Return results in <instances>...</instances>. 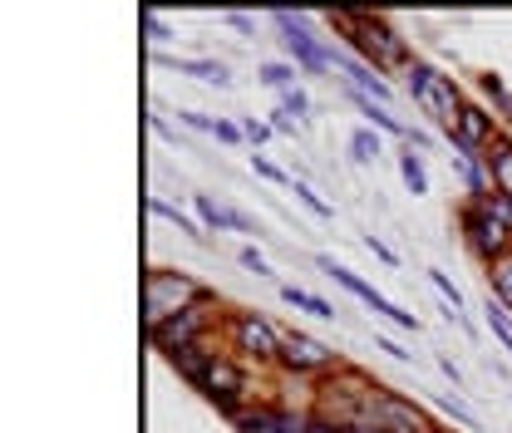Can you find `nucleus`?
<instances>
[{
	"label": "nucleus",
	"mask_w": 512,
	"mask_h": 433,
	"mask_svg": "<svg viewBox=\"0 0 512 433\" xmlns=\"http://www.w3.org/2000/svg\"><path fill=\"white\" fill-rule=\"evenodd\" d=\"M330 25L345 35V45L355 50V60H365L375 74H404L409 64L419 60L409 50V35H399V25L389 15H370V10H335Z\"/></svg>",
	"instance_id": "obj_1"
},
{
	"label": "nucleus",
	"mask_w": 512,
	"mask_h": 433,
	"mask_svg": "<svg viewBox=\"0 0 512 433\" xmlns=\"http://www.w3.org/2000/svg\"><path fill=\"white\" fill-rule=\"evenodd\" d=\"M202 301H222V296H217L212 286H202L197 276H188V271L153 266V271L143 276V325H148V330L163 325V320L178 315V310L202 306Z\"/></svg>",
	"instance_id": "obj_2"
},
{
	"label": "nucleus",
	"mask_w": 512,
	"mask_h": 433,
	"mask_svg": "<svg viewBox=\"0 0 512 433\" xmlns=\"http://www.w3.org/2000/svg\"><path fill=\"white\" fill-rule=\"evenodd\" d=\"M281 340H286V330H276V325H271L266 315H256V310H227V315H222V345H227V355H237L242 365L276 370Z\"/></svg>",
	"instance_id": "obj_3"
},
{
	"label": "nucleus",
	"mask_w": 512,
	"mask_h": 433,
	"mask_svg": "<svg viewBox=\"0 0 512 433\" xmlns=\"http://www.w3.org/2000/svg\"><path fill=\"white\" fill-rule=\"evenodd\" d=\"M404 94L429 114V124L439 128V133H448L453 128V119H458V109H463V89H458V79L453 74H444L439 64L429 60H414L409 69H404Z\"/></svg>",
	"instance_id": "obj_4"
},
{
	"label": "nucleus",
	"mask_w": 512,
	"mask_h": 433,
	"mask_svg": "<svg viewBox=\"0 0 512 433\" xmlns=\"http://www.w3.org/2000/svg\"><path fill=\"white\" fill-rule=\"evenodd\" d=\"M380 379H370L365 370H355V365H340L335 374H325L311 384V409L325 414V419H335V424H345V429H355L360 424V414H365V399H370V389H375Z\"/></svg>",
	"instance_id": "obj_5"
},
{
	"label": "nucleus",
	"mask_w": 512,
	"mask_h": 433,
	"mask_svg": "<svg viewBox=\"0 0 512 433\" xmlns=\"http://www.w3.org/2000/svg\"><path fill=\"white\" fill-rule=\"evenodd\" d=\"M192 389H197V394H202V399H207L217 414H227L232 424H237V419H242V414L256 404L252 365H242V360H237V355H227V350L217 355V365L202 374Z\"/></svg>",
	"instance_id": "obj_6"
},
{
	"label": "nucleus",
	"mask_w": 512,
	"mask_h": 433,
	"mask_svg": "<svg viewBox=\"0 0 512 433\" xmlns=\"http://www.w3.org/2000/svg\"><path fill=\"white\" fill-rule=\"evenodd\" d=\"M222 315H227L222 301H202V306H188V310H178V315H168L163 325H153L148 340H153V350L168 360V355H178V350H188V345L217 340V335H222Z\"/></svg>",
	"instance_id": "obj_7"
},
{
	"label": "nucleus",
	"mask_w": 512,
	"mask_h": 433,
	"mask_svg": "<svg viewBox=\"0 0 512 433\" xmlns=\"http://www.w3.org/2000/svg\"><path fill=\"white\" fill-rule=\"evenodd\" d=\"M458 237H463L468 256H473L483 271H493L498 261L512 256V232L483 207V202H463V207H458Z\"/></svg>",
	"instance_id": "obj_8"
},
{
	"label": "nucleus",
	"mask_w": 512,
	"mask_h": 433,
	"mask_svg": "<svg viewBox=\"0 0 512 433\" xmlns=\"http://www.w3.org/2000/svg\"><path fill=\"white\" fill-rule=\"evenodd\" d=\"M360 424L384 429V433H448V429H439V424L429 419V409H424V404L404 399V394H399V389H389V384H375V389H370Z\"/></svg>",
	"instance_id": "obj_9"
},
{
	"label": "nucleus",
	"mask_w": 512,
	"mask_h": 433,
	"mask_svg": "<svg viewBox=\"0 0 512 433\" xmlns=\"http://www.w3.org/2000/svg\"><path fill=\"white\" fill-rule=\"evenodd\" d=\"M444 138L458 158H488V148L503 138V124L483 99H463V109H458V119H453Z\"/></svg>",
	"instance_id": "obj_10"
},
{
	"label": "nucleus",
	"mask_w": 512,
	"mask_h": 433,
	"mask_svg": "<svg viewBox=\"0 0 512 433\" xmlns=\"http://www.w3.org/2000/svg\"><path fill=\"white\" fill-rule=\"evenodd\" d=\"M271 25L281 30V45H286V55L291 64L301 69V74H325V69H335V50L311 35V20L306 15H291V10H271Z\"/></svg>",
	"instance_id": "obj_11"
},
{
	"label": "nucleus",
	"mask_w": 512,
	"mask_h": 433,
	"mask_svg": "<svg viewBox=\"0 0 512 433\" xmlns=\"http://www.w3.org/2000/svg\"><path fill=\"white\" fill-rule=\"evenodd\" d=\"M345 365L330 345H320L316 335H306V330H286V340H281V360H276V370L286 374V379H325V374H335Z\"/></svg>",
	"instance_id": "obj_12"
},
{
	"label": "nucleus",
	"mask_w": 512,
	"mask_h": 433,
	"mask_svg": "<svg viewBox=\"0 0 512 433\" xmlns=\"http://www.w3.org/2000/svg\"><path fill=\"white\" fill-rule=\"evenodd\" d=\"M316 266H320V271H325V276H330V281H335V286H345V291H350L355 301H365V306L375 310V315H384L389 325H399V330H409V335H419V315H409V310H399V306H394V301H389V296H380V291H375L370 281H360V276H355L350 266H340V261H330V256H316Z\"/></svg>",
	"instance_id": "obj_13"
},
{
	"label": "nucleus",
	"mask_w": 512,
	"mask_h": 433,
	"mask_svg": "<svg viewBox=\"0 0 512 433\" xmlns=\"http://www.w3.org/2000/svg\"><path fill=\"white\" fill-rule=\"evenodd\" d=\"M237 433H311V409H296L286 399H256L237 419Z\"/></svg>",
	"instance_id": "obj_14"
},
{
	"label": "nucleus",
	"mask_w": 512,
	"mask_h": 433,
	"mask_svg": "<svg viewBox=\"0 0 512 433\" xmlns=\"http://www.w3.org/2000/svg\"><path fill=\"white\" fill-rule=\"evenodd\" d=\"M192 207H197V222H202L207 232H247V237H256V232H261L247 212H237V207L217 202L212 192H192Z\"/></svg>",
	"instance_id": "obj_15"
},
{
	"label": "nucleus",
	"mask_w": 512,
	"mask_h": 433,
	"mask_svg": "<svg viewBox=\"0 0 512 433\" xmlns=\"http://www.w3.org/2000/svg\"><path fill=\"white\" fill-rule=\"evenodd\" d=\"M335 69L345 74V84H350V89H360L365 99H375V104H384V109H389L394 89H389V79H384V74H375L370 64L355 60V55H340V50H335Z\"/></svg>",
	"instance_id": "obj_16"
},
{
	"label": "nucleus",
	"mask_w": 512,
	"mask_h": 433,
	"mask_svg": "<svg viewBox=\"0 0 512 433\" xmlns=\"http://www.w3.org/2000/svg\"><path fill=\"white\" fill-rule=\"evenodd\" d=\"M227 345H217V340H202V345H188V350H178V355H168V365L178 370V379H188V384H197L202 374L217 365V355H222Z\"/></svg>",
	"instance_id": "obj_17"
},
{
	"label": "nucleus",
	"mask_w": 512,
	"mask_h": 433,
	"mask_svg": "<svg viewBox=\"0 0 512 433\" xmlns=\"http://www.w3.org/2000/svg\"><path fill=\"white\" fill-rule=\"evenodd\" d=\"M163 69H178V74H192V79H202V84H212V89H227L232 84V69L222 60H168V55H158Z\"/></svg>",
	"instance_id": "obj_18"
},
{
	"label": "nucleus",
	"mask_w": 512,
	"mask_h": 433,
	"mask_svg": "<svg viewBox=\"0 0 512 433\" xmlns=\"http://www.w3.org/2000/svg\"><path fill=\"white\" fill-rule=\"evenodd\" d=\"M350 99H355V109H360V119H365V128H375V133H394V138H409V124L404 119H394L384 104H375V99H365L360 89H350Z\"/></svg>",
	"instance_id": "obj_19"
},
{
	"label": "nucleus",
	"mask_w": 512,
	"mask_h": 433,
	"mask_svg": "<svg viewBox=\"0 0 512 433\" xmlns=\"http://www.w3.org/2000/svg\"><path fill=\"white\" fill-rule=\"evenodd\" d=\"M478 89H483V99H488V109L498 114V124H503V133L512 128V89L503 84V74H478Z\"/></svg>",
	"instance_id": "obj_20"
},
{
	"label": "nucleus",
	"mask_w": 512,
	"mask_h": 433,
	"mask_svg": "<svg viewBox=\"0 0 512 433\" xmlns=\"http://www.w3.org/2000/svg\"><path fill=\"white\" fill-rule=\"evenodd\" d=\"M488 178H493V192H508L512 197V133H503L488 148Z\"/></svg>",
	"instance_id": "obj_21"
},
{
	"label": "nucleus",
	"mask_w": 512,
	"mask_h": 433,
	"mask_svg": "<svg viewBox=\"0 0 512 433\" xmlns=\"http://www.w3.org/2000/svg\"><path fill=\"white\" fill-rule=\"evenodd\" d=\"M148 207H153V217H163V222H173V227H178V232H188L192 242H207V227H202V222H197V217H188V212H183V207H173V202H163V197H153V202H148Z\"/></svg>",
	"instance_id": "obj_22"
},
{
	"label": "nucleus",
	"mask_w": 512,
	"mask_h": 433,
	"mask_svg": "<svg viewBox=\"0 0 512 433\" xmlns=\"http://www.w3.org/2000/svg\"><path fill=\"white\" fill-rule=\"evenodd\" d=\"M399 178H404V187L414 192V197H429V168H424V158L404 143V153H399Z\"/></svg>",
	"instance_id": "obj_23"
},
{
	"label": "nucleus",
	"mask_w": 512,
	"mask_h": 433,
	"mask_svg": "<svg viewBox=\"0 0 512 433\" xmlns=\"http://www.w3.org/2000/svg\"><path fill=\"white\" fill-rule=\"evenodd\" d=\"M281 301L291 310H306V315H320V320H335V306L320 301L316 291H301V286H281Z\"/></svg>",
	"instance_id": "obj_24"
},
{
	"label": "nucleus",
	"mask_w": 512,
	"mask_h": 433,
	"mask_svg": "<svg viewBox=\"0 0 512 433\" xmlns=\"http://www.w3.org/2000/svg\"><path fill=\"white\" fill-rule=\"evenodd\" d=\"M256 74H261V84H266V89L286 94V89H296V74H301V69H296L291 60H266Z\"/></svg>",
	"instance_id": "obj_25"
},
{
	"label": "nucleus",
	"mask_w": 512,
	"mask_h": 433,
	"mask_svg": "<svg viewBox=\"0 0 512 433\" xmlns=\"http://www.w3.org/2000/svg\"><path fill=\"white\" fill-rule=\"evenodd\" d=\"M483 320H488V330H493V340H498V345L508 350V360H512V315H508V310H503V306H498L493 296H488V301H483Z\"/></svg>",
	"instance_id": "obj_26"
},
{
	"label": "nucleus",
	"mask_w": 512,
	"mask_h": 433,
	"mask_svg": "<svg viewBox=\"0 0 512 433\" xmlns=\"http://www.w3.org/2000/svg\"><path fill=\"white\" fill-rule=\"evenodd\" d=\"M488 296H493V301L512 315V256H508V261H498V266L488 271Z\"/></svg>",
	"instance_id": "obj_27"
},
{
	"label": "nucleus",
	"mask_w": 512,
	"mask_h": 433,
	"mask_svg": "<svg viewBox=\"0 0 512 433\" xmlns=\"http://www.w3.org/2000/svg\"><path fill=\"white\" fill-rule=\"evenodd\" d=\"M350 153H355V163H375L384 153L380 133H375V128H355V133H350Z\"/></svg>",
	"instance_id": "obj_28"
},
{
	"label": "nucleus",
	"mask_w": 512,
	"mask_h": 433,
	"mask_svg": "<svg viewBox=\"0 0 512 433\" xmlns=\"http://www.w3.org/2000/svg\"><path fill=\"white\" fill-rule=\"evenodd\" d=\"M291 192H296V202H301L306 212H316L320 222H330V217H335V207H330V202H325V197H320L311 183H301V178H296V187H291Z\"/></svg>",
	"instance_id": "obj_29"
},
{
	"label": "nucleus",
	"mask_w": 512,
	"mask_h": 433,
	"mask_svg": "<svg viewBox=\"0 0 512 433\" xmlns=\"http://www.w3.org/2000/svg\"><path fill=\"white\" fill-rule=\"evenodd\" d=\"M281 114H291L296 124H306V119H311V94H306L301 84L286 89V94H281Z\"/></svg>",
	"instance_id": "obj_30"
},
{
	"label": "nucleus",
	"mask_w": 512,
	"mask_h": 433,
	"mask_svg": "<svg viewBox=\"0 0 512 433\" xmlns=\"http://www.w3.org/2000/svg\"><path fill=\"white\" fill-rule=\"evenodd\" d=\"M252 173L256 178H266V183H276V187H296L286 168H276V163H271V158H261V153H252Z\"/></svg>",
	"instance_id": "obj_31"
},
{
	"label": "nucleus",
	"mask_w": 512,
	"mask_h": 433,
	"mask_svg": "<svg viewBox=\"0 0 512 433\" xmlns=\"http://www.w3.org/2000/svg\"><path fill=\"white\" fill-rule=\"evenodd\" d=\"M439 409H444V414L453 419V424H463V429H478V414H473L468 404H458L453 394H439Z\"/></svg>",
	"instance_id": "obj_32"
},
{
	"label": "nucleus",
	"mask_w": 512,
	"mask_h": 433,
	"mask_svg": "<svg viewBox=\"0 0 512 433\" xmlns=\"http://www.w3.org/2000/svg\"><path fill=\"white\" fill-rule=\"evenodd\" d=\"M143 30H148V40H153V45H168V40H178V30H173V25H168L158 10H148V15H143Z\"/></svg>",
	"instance_id": "obj_33"
},
{
	"label": "nucleus",
	"mask_w": 512,
	"mask_h": 433,
	"mask_svg": "<svg viewBox=\"0 0 512 433\" xmlns=\"http://www.w3.org/2000/svg\"><path fill=\"white\" fill-rule=\"evenodd\" d=\"M237 261H242V271H252V276H276V271H271V261H266L256 247H242L237 251Z\"/></svg>",
	"instance_id": "obj_34"
},
{
	"label": "nucleus",
	"mask_w": 512,
	"mask_h": 433,
	"mask_svg": "<svg viewBox=\"0 0 512 433\" xmlns=\"http://www.w3.org/2000/svg\"><path fill=\"white\" fill-rule=\"evenodd\" d=\"M483 207H488V212H493V217H498V222H503V227L512 232V197H508V192H493Z\"/></svg>",
	"instance_id": "obj_35"
},
{
	"label": "nucleus",
	"mask_w": 512,
	"mask_h": 433,
	"mask_svg": "<svg viewBox=\"0 0 512 433\" xmlns=\"http://www.w3.org/2000/svg\"><path fill=\"white\" fill-rule=\"evenodd\" d=\"M242 133H247V143H252V148H261V143H266V138H271L276 128L261 124V119H242Z\"/></svg>",
	"instance_id": "obj_36"
},
{
	"label": "nucleus",
	"mask_w": 512,
	"mask_h": 433,
	"mask_svg": "<svg viewBox=\"0 0 512 433\" xmlns=\"http://www.w3.org/2000/svg\"><path fill=\"white\" fill-rule=\"evenodd\" d=\"M178 119L188 128H197V133H217V119H207V114H197V109H178Z\"/></svg>",
	"instance_id": "obj_37"
},
{
	"label": "nucleus",
	"mask_w": 512,
	"mask_h": 433,
	"mask_svg": "<svg viewBox=\"0 0 512 433\" xmlns=\"http://www.w3.org/2000/svg\"><path fill=\"white\" fill-rule=\"evenodd\" d=\"M365 251H375V256H380L384 266H399V251H394V247H384V242L375 237V232H365Z\"/></svg>",
	"instance_id": "obj_38"
},
{
	"label": "nucleus",
	"mask_w": 512,
	"mask_h": 433,
	"mask_svg": "<svg viewBox=\"0 0 512 433\" xmlns=\"http://www.w3.org/2000/svg\"><path fill=\"white\" fill-rule=\"evenodd\" d=\"M222 20H227V25H232L237 35H252V30H256V20H252V15H242V10H227Z\"/></svg>",
	"instance_id": "obj_39"
},
{
	"label": "nucleus",
	"mask_w": 512,
	"mask_h": 433,
	"mask_svg": "<svg viewBox=\"0 0 512 433\" xmlns=\"http://www.w3.org/2000/svg\"><path fill=\"white\" fill-rule=\"evenodd\" d=\"M311 433H345V424H335V419H325V414L311 409Z\"/></svg>",
	"instance_id": "obj_40"
},
{
	"label": "nucleus",
	"mask_w": 512,
	"mask_h": 433,
	"mask_svg": "<svg viewBox=\"0 0 512 433\" xmlns=\"http://www.w3.org/2000/svg\"><path fill=\"white\" fill-rule=\"evenodd\" d=\"M375 350H384V355H389V360H399V365H409V360H414V355H409V350H399L394 340H375Z\"/></svg>",
	"instance_id": "obj_41"
},
{
	"label": "nucleus",
	"mask_w": 512,
	"mask_h": 433,
	"mask_svg": "<svg viewBox=\"0 0 512 433\" xmlns=\"http://www.w3.org/2000/svg\"><path fill=\"white\" fill-rule=\"evenodd\" d=\"M271 128H276V133H291V138L301 133V124H296L291 114H281V109H276V119H271Z\"/></svg>",
	"instance_id": "obj_42"
},
{
	"label": "nucleus",
	"mask_w": 512,
	"mask_h": 433,
	"mask_svg": "<svg viewBox=\"0 0 512 433\" xmlns=\"http://www.w3.org/2000/svg\"><path fill=\"white\" fill-rule=\"evenodd\" d=\"M439 370H444L448 379H453V389H463V370H458V365H453L448 355H439Z\"/></svg>",
	"instance_id": "obj_43"
},
{
	"label": "nucleus",
	"mask_w": 512,
	"mask_h": 433,
	"mask_svg": "<svg viewBox=\"0 0 512 433\" xmlns=\"http://www.w3.org/2000/svg\"><path fill=\"white\" fill-rule=\"evenodd\" d=\"M148 124H153V133H158V138H163V143H173V148H178V138H173V128L163 124V119H158V114H153V119H148Z\"/></svg>",
	"instance_id": "obj_44"
},
{
	"label": "nucleus",
	"mask_w": 512,
	"mask_h": 433,
	"mask_svg": "<svg viewBox=\"0 0 512 433\" xmlns=\"http://www.w3.org/2000/svg\"><path fill=\"white\" fill-rule=\"evenodd\" d=\"M345 433H384V429H370V424H355V429H345Z\"/></svg>",
	"instance_id": "obj_45"
}]
</instances>
